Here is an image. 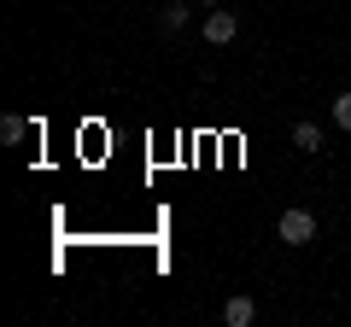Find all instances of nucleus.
Segmentation results:
<instances>
[{
	"mask_svg": "<svg viewBox=\"0 0 351 327\" xmlns=\"http://www.w3.org/2000/svg\"><path fill=\"white\" fill-rule=\"evenodd\" d=\"M276 234H281V246H311V239H316V216L311 211H287Z\"/></svg>",
	"mask_w": 351,
	"mask_h": 327,
	"instance_id": "1",
	"label": "nucleus"
},
{
	"mask_svg": "<svg viewBox=\"0 0 351 327\" xmlns=\"http://www.w3.org/2000/svg\"><path fill=\"white\" fill-rule=\"evenodd\" d=\"M234 36H240V18L228 12V6H217V12L205 18V41H211V47H228Z\"/></svg>",
	"mask_w": 351,
	"mask_h": 327,
	"instance_id": "2",
	"label": "nucleus"
},
{
	"mask_svg": "<svg viewBox=\"0 0 351 327\" xmlns=\"http://www.w3.org/2000/svg\"><path fill=\"white\" fill-rule=\"evenodd\" d=\"M223 322H228V327H252V322H258V304H252L246 292H234V298L223 304Z\"/></svg>",
	"mask_w": 351,
	"mask_h": 327,
	"instance_id": "3",
	"label": "nucleus"
},
{
	"mask_svg": "<svg viewBox=\"0 0 351 327\" xmlns=\"http://www.w3.org/2000/svg\"><path fill=\"white\" fill-rule=\"evenodd\" d=\"M293 146H299V152H322L328 140H322V129H316V123H293Z\"/></svg>",
	"mask_w": 351,
	"mask_h": 327,
	"instance_id": "4",
	"label": "nucleus"
},
{
	"mask_svg": "<svg viewBox=\"0 0 351 327\" xmlns=\"http://www.w3.org/2000/svg\"><path fill=\"white\" fill-rule=\"evenodd\" d=\"M24 135H29V123H24V117H0V140H6V146H18Z\"/></svg>",
	"mask_w": 351,
	"mask_h": 327,
	"instance_id": "5",
	"label": "nucleus"
},
{
	"mask_svg": "<svg viewBox=\"0 0 351 327\" xmlns=\"http://www.w3.org/2000/svg\"><path fill=\"white\" fill-rule=\"evenodd\" d=\"M182 24H188V6H182V0H170V6L158 12V29H182Z\"/></svg>",
	"mask_w": 351,
	"mask_h": 327,
	"instance_id": "6",
	"label": "nucleus"
},
{
	"mask_svg": "<svg viewBox=\"0 0 351 327\" xmlns=\"http://www.w3.org/2000/svg\"><path fill=\"white\" fill-rule=\"evenodd\" d=\"M334 123L351 135V94H334Z\"/></svg>",
	"mask_w": 351,
	"mask_h": 327,
	"instance_id": "7",
	"label": "nucleus"
},
{
	"mask_svg": "<svg viewBox=\"0 0 351 327\" xmlns=\"http://www.w3.org/2000/svg\"><path fill=\"white\" fill-rule=\"evenodd\" d=\"M199 6H217V0H199Z\"/></svg>",
	"mask_w": 351,
	"mask_h": 327,
	"instance_id": "8",
	"label": "nucleus"
}]
</instances>
